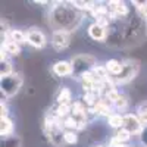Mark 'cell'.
Instances as JSON below:
<instances>
[{
    "mask_svg": "<svg viewBox=\"0 0 147 147\" xmlns=\"http://www.w3.org/2000/svg\"><path fill=\"white\" fill-rule=\"evenodd\" d=\"M69 3L59 2V3H56V6L52 7V10H50V25L53 27L55 31L72 32L80 27L82 16L74 6H68Z\"/></svg>",
    "mask_w": 147,
    "mask_h": 147,
    "instance_id": "cell-1",
    "label": "cell"
},
{
    "mask_svg": "<svg viewBox=\"0 0 147 147\" xmlns=\"http://www.w3.org/2000/svg\"><path fill=\"white\" fill-rule=\"evenodd\" d=\"M72 63V75L75 78H81L85 72H90L97 66V59L93 55L84 53V55H77L71 60Z\"/></svg>",
    "mask_w": 147,
    "mask_h": 147,
    "instance_id": "cell-2",
    "label": "cell"
},
{
    "mask_svg": "<svg viewBox=\"0 0 147 147\" xmlns=\"http://www.w3.org/2000/svg\"><path fill=\"white\" fill-rule=\"evenodd\" d=\"M22 82H24V80L21 77V74H18V72L12 74L9 77H3L0 80V93H3L9 99V97L15 96L21 90Z\"/></svg>",
    "mask_w": 147,
    "mask_h": 147,
    "instance_id": "cell-3",
    "label": "cell"
},
{
    "mask_svg": "<svg viewBox=\"0 0 147 147\" xmlns=\"http://www.w3.org/2000/svg\"><path fill=\"white\" fill-rule=\"evenodd\" d=\"M122 62H124V69H122V72L118 77H113L115 84L129 82L131 80L137 77V74L140 71V62L136 59H127V60H122Z\"/></svg>",
    "mask_w": 147,
    "mask_h": 147,
    "instance_id": "cell-4",
    "label": "cell"
},
{
    "mask_svg": "<svg viewBox=\"0 0 147 147\" xmlns=\"http://www.w3.org/2000/svg\"><path fill=\"white\" fill-rule=\"evenodd\" d=\"M143 122L137 113H127L124 115V128L128 129L132 136H138L143 129Z\"/></svg>",
    "mask_w": 147,
    "mask_h": 147,
    "instance_id": "cell-5",
    "label": "cell"
},
{
    "mask_svg": "<svg viewBox=\"0 0 147 147\" xmlns=\"http://www.w3.org/2000/svg\"><path fill=\"white\" fill-rule=\"evenodd\" d=\"M71 44V32L68 31H53L52 34V46L57 52L68 49Z\"/></svg>",
    "mask_w": 147,
    "mask_h": 147,
    "instance_id": "cell-6",
    "label": "cell"
},
{
    "mask_svg": "<svg viewBox=\"0 0 147 147\" xmlns=\"http://www.w3.org/2000/svg\"><path fill=\"white\" fill-rule=\"evenodd\" d=\"M27 43L35 49H43L47 43V38L46 35L37 28H31L27 31Z\"/></svg>",
    "mask_w": 147,
    "mask_h": 147,
    "instance_id": "cell-7",
    "label": "cell"
},
{
    "mask_svg": "<svg viewBox=\"0 0 147 147\" xmlns=\"http://www.w3.org/2000/svg\"><path fill=\"white\" fill-rule=\"evenodd\" d=\"M107 6L112 19H121L128 15V6L124 2H109Z\"/></svg>",
    "mask_w": 147,
    "mask_h": 147,
    "instance_id": "cell-8",
    "label": "cell"
},
{
    "mask_svg": "<svg viewBox=\"0 0 147 147\" xmlns=\"http://www.w3.org/2000/svg\"><path fill=\"white\" fill-rule=\"evenodd\" d=\"M88 35L94 41H105L107 38V28L102 27L100 24L94 22L88 27Z\"/></svg>",
    "mask_w": 147,
    "mask_h": 147,
    "instance_id": "cell-9",
    "label": "cell"
},
{
    "mask_svg": "<svg viewBox=\"0 0 147 147\" xmlns=\"http://www.w3.org/2000/svg\"><path fill=\"white\" fill-rule=\"evenodd\" d=\"M52 69L57 77H62V78L72 75V63L69 60H57V62L53 63Z\"/></svg>",
    "mask_w": 147,
    "mask_h": 147,
    "instance_id": "cell-10",
    "label": "cell"
},
{
    "mask_svg": "<svg viewBox=\"0 0 147 147\" xmlns=\"http://www.w3.org/2000/svg\"><path fill=\"white\" fill-rule=\"evenodd\" d=\"M107 72L110 74V75L113 77H118L119 74L122 72V69H124V62H121V60H116V59H109L107 62L105 63Z\"/></svg>",
    "mask_w": 147,
    "mask_h": 147,
    "instance_id": "cell-11",
    "label": "cell"
},
{
    "mask_svg": "<svg viewBox=\"0 0 147 147\" xmlns=\"http://www.w3.org/2000/svg\"><path fill=\"white\" fill-rule=\"evenodd\" d=\"M13 132V122L10 118H0V136L7 137Z\"/></svg>",
    "mask_w": 147,
    "mask_h": 147,
    "instance_id": "cell-12",
    "label": "cell"
},
{
    "mask_svg": "<svg viewBox=\"0 0 147 147\" xmlns=\"http://www.w3.org/2000/svg\"><path fill=\"white\" fill-rule=\"evenodd\" d=\"M46 134L49 136V140H50V143H52L53 146L59 147L60 144H62V141H63V131H62V129H59V128L50 129V131H47ZM63 143H65V141H63Z\"/></svg>",
    "mask_w": 147,
    "mask_h": 147,
    "instance_id": "cell-13",
    "label": "cell"
},
{
    "mask_svg": "<svg viewBox=\"0 0 147 147\" xmlns=\"http://www.w3.org/2000/svg\"><path fill=\"white\" fill-rule=\"evenodd\" d=\"M56 105H69V106L72 105V93L68 87H63L60 90L56 99Z\"/></svg>",
    "mask_w": 147,
    "mask_h": 147,
    "instance_id": "cell-14",
    "label": "cell"
},
{
    "mask_svg": "<svg viewBox=\"0 0 147 147\" xmlns=\"http://www.w3.org/2000/svg\"><path fill=\"white\" fill-rule=\"evenodd\" d=\"M9 40L21 46L24 43H27V32H24L22 30H10L9 31Z\"/></svg>",
    "mask_w": 147,
    "mask_h": 147,
    "instance_id": "cell-15",
    "label": "cell"
},
{
    "mask_svg": "<svg viewBox=\"0 0 147 147\" xmlns=\"http://www.w3.org/2000/svg\"><path fill=\"white\" fill-rule=\"evenodd\" d=\"M107 124L109 127H112L115 129H119L124 127V115L121 113H112L109 118H107Z\"/></svg>",
    "mask_w": 147,
    "mask_h": 147,
    "instance_id": "cell-16",
    "label": "cell"
},
{
    "mask_svg": "<svg viewBox=\"0 0 147 147\" xmlns=\"http://www.w3.org/2000/svg\"><path fill=\"white\" fill-rule=\"evenodd\" d=\"M0 147H21V138L18 136H7V137H2V143Z\"/></svg>",
    "mask_w": 147,
    "mask_h": 147,
    "instance_id": "cell-17",
    "label": "cell"
},
{
    "mask_svg": "<svg viewBox=\"0 0 147 147\" xmlns=\"http://www.w3.org/2000/svg\"><path fill=\"white\" fill-rule=\"evenodd\" d=\"M53 113L57 115L59 118H62V119H66L68 116L72 115V107L69 105H56Z\"/></svg>",
    "mask_w": 147,
    "mask_h": 147,
    "instance_id": "cell-18",
    "label": "cell"
},
{
    "mask_svg": "<svg viewBox=\"0 0 147 147\" xmlns=\"http://www.w3.org/2000/svg\"><path fill=\"white\" fill-rule=\"evenodd\" d=\"M12 74H15L13 72V66H12V62L9 59L6 60H0V77H9L12 75Z\"/></svg>",
    "mask_w": 147,
    "mask_h": 147,
    "instance_id": "cell-19",
    "label": "cell"
},
{
    "mask_svg": "<svg viewBox=\"0 0 147 147\" xmlns=\"http://www.w3.org/2000/svg\"><path fill=\"white\" fill-rule=\"evenodd\" d=\"M2 47L5 49L9 55H12V56H19L21 55V46L16 44V43H13V41H10V40L6 41L5 44H2Z\"/></svg>",
    "mask_w": 147,
    "mask_h": 147,
    "instance_id": "cell-20",
    "label": "cell"
},
{
    "mask_svg": "<svg viewBox=\"0 0 147 147\" xmlns=\"http://www.w3.org/2000/svg\"><path fill=\"white\" fill-rule=\"evenodd\" d=\"M131 137H132V134H131L128 129H125L124 127L119 128V129H116V132H115V138H118V140L122 141V143H128V141L131 140Z\"/></svg>",
    "mask_w": 147,
    "mask_h": 147,
    "instance_id": "cell-21",
    "label": "cell"
},
{
    "mask_svg": "<svg viewBox=\"0 0 147 147\" xmlns=\"http://www.w3.org/2000/svg\"><path fill=\"white\" fill-rule=\"evenodd\" d=\"M63 141L66 144H77L78 143V134L77 131H63Z\"/></svg>",
    "mask_w": 147,
    "mask_h": 147,
    "instance_id": "cell-22",
    "label": "cell"
},
{
    "mask_svg": "<svg viewBox=\"0 0 147 147\" xmlns=\"http://www.w3.org/2000/svg\"><path fill=\"white\" fill-rule=\"evenodd\" d=\"M113 106L118 109V110H124V109H127V106H128V100H127V97L124 96V94H121V97L113 103Z\"/></svg>",
    "mask_w": 147,
    "mask_h": 147,
    "instance_id": "cell-23",
    "label": "cell"
},
{
    "mask_svg": "<svg viewBox=\"0 0 147 147\" xmlns=\"http://www.w3.org/2000/svg\"><path fill=\"white\" fill-rule=\"evenodd\" d=\"M138 137H140V143H141L144 147H147V124L143 127L141 132L138 134Z\"/></svg>",
    "mask_w": 147,
    "mask_h": 147,
    "instance_id": "cell-24",
    "label": "cell"
},
{
    "mask_svg": "<svg viewBox=\"0 0 147 147\" xmlns=\"http://www.w3.org/2000/svg\"><path fill=\"white\" fill-rule=\"evenodd\" d=\"M109 147H128L125 143H122V141H119L118 138H112L110 140V143H109Z\"/></svg>",
    "mask_w": 147,
    "mask_h": 147,
    "instance_id": "cell-25",
    "label": "cell"
},
{
    "mask_svg": "<svg viewBox=\"0 0 147 147\" xmlns=\"http://www.w3.org/2000/svg\"><path fill=\"white\" fill-rule=\"evenodd\" d=\"M0 118H9V109H7L6 103L0 105Z\"/></svg>",
    "mask_w": 147,
    "mask_h": 147,
    "instance_id": "cell-26",
    "label": "cell"
},
{
    "mask_svg": "<svg viewBox=\"0 0 147 147\" xmlns=\"http://www.w3.org/2000/svg\"><path fill=\"white\" fill-rule=\"evenodd\" d=\"M140 12H141V16L147 19V2H144V3H143V6L140 7Z\"/></svg>",
    "mask_w": 147,
    "mask_h": 147,
    "instance_id": "cell-27",
    "label": "cell"
},
{
    "mask_svg": "<svg viewBox=\"0 0 147 147\" xmlns=\"http://www.w3.org/2000/svg\"><path fill=\"white\" fill-rule=\"evenodd\" d=\"M138 116H140V119H141V122H143V125H146V124H147V112L140 113Z\"/></svg>",
    "mask_w": 147,
    "mask_h": 147,
    "instance_id": "cell-28",
    "label": "cell"
},
{
    "mask_svg": "<svg viewBox=\"0 0 147 147\" xmlns=\"http://www.w3.org/2000/svg\"><path fill=\"white\" fill-rule=\"evenodd\" d=\"M96 147H106V146H96Z\"/></svg>",
    "mask_w": 147,
    "mask_h": 147,
    "instance_id": "cell-29",
    "label": "cell"
}]
</instances>
